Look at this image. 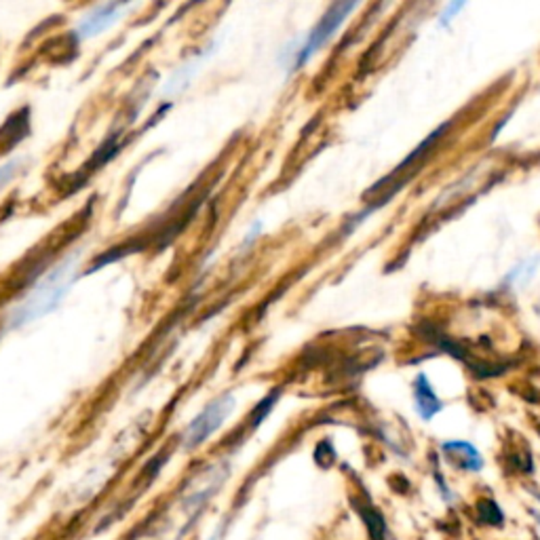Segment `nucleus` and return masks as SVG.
Masks as SVG:
<instances>
[{
    "instance_id": "1",
    "label": "nucleus",
    "mask_w": 540,
    "mask_h": 540,
    "mask_svg": "<svg viewBox=\"0 0 540 540\" xmlns=\"http://www.w3.org/2000/svg\"><path fill=\"white\" fill-rule=\"evenodd\" d=\"M76 266H79V258L70 256L68 260L58 264L47 277H42L21 300L11 308L9 312V328H21V325L32 323L38 317H45L55 311L66 294L70 291V285L74 281Z\"/></svg>"
},
{
    "instance_id": "11",
    "label": "nucleus",
    "mask_w": 540,
    "mask_h": 540,
    "mask_svg": "<svg viewBox=\"0 0 540 540\" xmlns=\"http://www.w3.org/2000/svg\"><path fill=\"white\" fill-rule=\"evenodd\" d=\"M226 532H228V523H220L216 530L212 532V536H207L205 540H226Z\"/></svg>"
},
{
    "instance_id": "12",
    "label": "nucleus",
    "mask_w": 540,
    "mask_h": 540,
    "mask_svg": "<svg viewBox=\"0 0 540 540\" xmlns=\"http://www.w3.org/2000/svg\"><path fill=\"white\" fill-rule=\"evenodd\" d=\"M536 521H538V526H540V513H536Z\"/></svg>"
},
{
    "instance_id": "3",
    "label": "nucleus",
    "mask_w": 540,
    "mask_h": 540,
    "mask_svg": "<svg viewBox=\"0 0 540 540\" xmlns=\"http://www.w3.org/2000/svg\"><path fill=\"white\" fill-rule=\"evenodd\" d=\"M355 7H357L355 3H338V4H334V7L323 15L321 21H319V24L312 27L311 35H308L306 41L302 42V47L296 51L294 66L306 64L308 59H311L312 55H315L319 49H321L325 42H328L329 38L334 36V32L338 30L340 24H343V21L346 19V15H349L351 11L355 9Z\"/></svg>"
},
{
    "instance_id": "6",
    "label": "nucleus",
    "mask_w": 540,
    "mask_h": 540,
    "mask_svg": "<svg viewBox=\"0 0 540 540\" xmlns=\"http://www.w3.org/2000/svg\"><path fill=\"white\" fill-rule=\"evenodd\" d=\"M444 450L445 451H451V454H454L456 459H459L460 467L467 468V471L475 473V471H482V468H483L482 454H479V451L473 448L471 444H467V442H448V444H444Z\"/></svg>"
},
{
    "instance_id": "8",
    "label": "nucleus",
    "mask_w": 540,
    "mask_h": 540,
    "mask_svg": "<svg viewBox=\"0 0 540 540\" xmlns=\"http://www.w3.org/2000/svg\"><path fill=\"white\" fill-rule=\"evenodd\" d=\"M19 167H21V161H19V158H15V161L4 163L3 167H0V190H3L4 186L9 184L11 180H13L15 175L19 174Z\"/></svg>"
},
{
    "instance_id": "5",
    "label": "nucleus",
    "mask_w": 540,
    "mask_h": 540,
    "mask_svg": "<svg viewBox=\"0 0 540 540\" xmlns=\"http://www.w3.org/2000/svg\"><path fill=\"white\" fill-rule=\"evenodd\" d=\"M414 395H416V410H418V414L424 418V420H431V418L437 414L439 410H442V401L435 397L433 389L428 387L427 378H424L422 374L416 378Z\"/></svg>"
},
{
    "instance_id": "7",
    "label": "nucleus",
    "mask_w": 540,
    "mask_h": 540,
    "mask_svg": "<svg viewBox=\"0 0 540 540\" xmlns=\"http://www.w3.org/2000/svg\"><path fill=\"white\" fill-rule=\"evenodd\" d=\"M477 517L486 523V526H503L505 521L503 511L498 509V505H496L494 500H482V503H477Z\"/></svg>"
},
{
    "instance_id": "10",
    "label": "nucleus",
    "mask_w": 540,
    "mask_h": 540,
    "mask_svg": "<svg viewBox=\"0 0 540 540\" xmlns=\"http://www.w3.org/2000/svg\"><path fill=\"white\" fill-rule=\"evenodd\" d=\"M462 7H465V3H451L450 7L444 11V15H442V19H439V24H442V26H448L450 21L454 19V15L459 13V11H460Z\"/></svg>"
},
{
    "instance_id": "9",
    "label": "nucleus",
    "mask_w": 540,
    "mask_h": 540,
    "mask_svg": "<svg viewBox=\"0 0 540 540\" xmlns=\"http://www.w3.org/2000/svg\"><path fill=\"white\" fill-rule=\"evenodd\" d=\"M274 401H277V393L274 395H270L268 399H264L260 405L256 407V412H253V418H251V422H253V427H258V424H260L264 418H266V414L270 410H273V404Z\"/></svg>"
},
{
    "instance_id": "2",
    "label": "nucleus",
    "mask_w": 540,
    "mask_h": 540,
    "mask_svg": "<svg viewBox=\"0 0 540 540\" xmlns=\"http://www.w3.org/2000/svg\"><path fill=\"white\" fill-rule=\"evenodd\" d=\"M235 412V397L233 393L220 395L212 404H207L205 410L186 427L184 435H181V448L186 451H192L201 448L209 437H213L222 424L228 420L230 414Z\"/></svg>"
},
{
    "instance_id": "4",
    "label": "nucleus",
    "mask_w": 540,
    "mask_h": 540,
    "mask_svg": "<svg viewBox=\"0 0 540 540\" xmlns=\"http://www.w3.org/2000/svg\"><path fill=\"white\" fill-rule=\"evenodd\" d=\"M129 9V4L125 3H108V4H99L93 11L82 18L79 24L74 27V36L76 41H87V38L97 36L99 32H104L106 27L112 24H117L120 19V15Z\"/></svg>"
}]
</instances>
